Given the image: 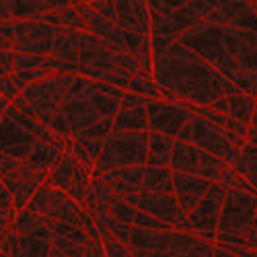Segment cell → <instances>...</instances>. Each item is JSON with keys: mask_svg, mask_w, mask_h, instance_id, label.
<instances>
[{"mask_svg": "<svg viewBox=\"0 0 257 257\" xmlns=\"http://www.w3.org/2000/svg\"><path fill=\"white\" fill-rule=\"evenodd\" d=\"M153 76L161 99L169 103L210 107L224 95L239 93L232 82L179 41H171L165 50L153 52Z\"/></svg>", "mask_w": 257, "mask_h": 257, "instance_id": "6da1fadb", "label": "cell"}, {"mask_svg": "<svg viewBox=\"0 0 257 257\" xmlns=\"http://www.w3.org/2000/svg\"><path fill=\"white\" fill-rule=\"evenodd\" d=\"M74 76L76 74H58L46 80H39L35 84H29L27 89H23L17 95V99L11 105L23 115L33 117L46 127H50L60 138H68L70 130L66 117L62 113V101Z\"/></svg>", "mask_w": 257, "mask_h": 257, "instance_id": "7a4b0ae2", "label": "cell"}, {"mask_svg": "<svg viewBox=\"0 0 257 257\" xmlns=\"http://www.w3.org/2000/svg\"><path fill=\"white\" fill-rule=\"evenodd\" d=\"M138 72V58L132 54H117L107 48L103 39L84 31L80 39L78 76L101 80L119 91H127Z\"/></svg>", "mask_w": 257, "mask_h": 257, "instance_id": "3957f363", "label": "cell"}, {"mask_svg": "<svg viewBox=\"0 0 257 257\" xmlns=\"http://www.w3.org/2000/svg\"><path fill=\"white\" fill-rule=\"evenodd\" d=\"M62 138L50 127L17 111L13 105L7 107L5 117L0 121V153L27 163L37 142H60Z\"/></svg>", "mask_w": 257, "mask_h": 257, "instance_id": "277c9868", "label": "cell"}, {"mask_svg": "<svg viewBox=\"0 0 257 257\" xmlns=\"http://www.w3.org/2000/svg\"><path fill=\"white\" fill-rule=\"evenodd\" d=\"M255 218H257V194H247V191L241 189H226L214 247L247 249L245 234L253 226Z\"/></svg>", "mask_w": 257, "mask_h": 257, "instance_id": "5b68a950", "label": "cell"}, {"mask_svg": "<svg viewBox=\"0 0 257 257\" xmlns=\"http://www.w3.org/2000/svg\"><path fill=\"white\" fill-rule=\"evenodd\" d=\"M177 41L189 52L200 56L204 62H208L210 66L218 74H222L228 82H234L239 78V74H241L239 66L224 44V27L212 25L204 21L198 27L185 31Z\"/></svg>", "mask_w": 257, "mask_h": 257, "instance_id": "8992f818", "label": "cell"}, {"mask_svg": "<svg viewBox=\"0 0 257 257\" xmlns=\"http://www.w3.org/2000/svg\"><path fill=\"white\" fill-rule=\"evenodd\" d=\"M204 239L181 230H148L132 226L125 237V247L134 257H177L202 245Z\"/></svg>", "mask_w": 257, "mask_h": 257, "instance_id": "52a82bcc", "label": "cell"}, {"mask_svg": "<svg viewBox=\"0 0 257 257\" xmlns=\"http://www.w3.org/2000/svg\"><path fill=\"white\" fill-rule=\"evenodd\" d=\"M3 251L11 257H50L52 230L48 218L23 210L17 216Z\"/></svg>", "mask_w": 257, "mask_h": 257, "instance_id": "ba28073f", "label": "cell"}, {"mask_svg": "<svg viewBox=\"0 0 257 257\" xmlns=\"http://www.w3.org/2000/svg\"><path fill=\"white\" fill-rule=\"evenodd\" d=\"M27 210L41 214V216H46L50 220L78 226L87 232L91 239H101V234L95 226V220L87 214V210H84L80 204H76L68 194H64L60 189H54L46 183L37 189V194L29 202Z\"/></svg>", "mask_w": 257, "mask_h": 257, "instance_id": "9c48e42d", "label": "cell"}, {"mask_svg": "<svg viewBox=\"0 0 257 257\" xmlns=\"http://www.w3.org/2000/svg\"><path fill=\"white\" fill-rule=\"evenodd\" d=\"M148 134L151 132H125V134L111 132L103 144V151L93 169V175L109 173V171H115V169L146 167Z\"/></svg>", "mask_w": 257, "mask_h": 257, "instance_id": "30bf717a", "label": "cell"}, {"mask_svg": "<svg viewBox=\"0 0 257 257\" xmlns=\"http://www.w3.org/2000/svg\"><path fill=\"white\" fill-rule=\"evenodd\" d=\"M177 140L194 144L200 148V151L218 157L228 165H232L237 161L241 148L245 144V140L237 138L230 132H224L216 123H212L204 117H198V115H194L185 123V127L179 132Z\"/></svg>", "mask_w": 257, "mask_h": 257, "instance_id": "8fae6325", "label": "cell"}, {"mask_svg": "<svg viewBox=\"0 0 257 257\" xmlns=\"http://www.w3.org/2000/svg\"><path fill=\"white\" fill-rule=\"evenodd\" d=\"M62 29L39 23V21H9L0 23V33H3L13 46L15 54H27V56H52L54 41Z\"/></svg>", "mask_w": 257, "mask_h": 257, "instance_id": "7c38bea8", "label": "cell"}, {"mask_svg": "<svg viewBox=\"0 0 257 257\" xmlns=\"http://www.w3.org/2000/svg\"><path fill=\"white\" fill-rule=\"evenodd\" d=\"M46 179L48 173H44V171H33L25 163L0 153V181L11 191L19 214L27 210L29 202L37 194V189L46 183Z\"/></svg>", "mask_w": 257, "mask_h": 257, "instance_id": "4fadbf2b", "label": "cell"}, {"mask_svg": "<svg viewBox=\"0 0 257 257\" xmlns=\"http://www.w3.org/2000/svg\"><path fill=\"white\" fill-rule=\"evenodd\" d=\"M226 165L228 163H224L222 159L200 151L194 144L175 140L169 169L173 171V173H185V175H194V177L208 179L212 183H218Z\"/></svg>", "mask_w": 257, "mask_h": 257, "instance_id": "5bb4252c", "label": "cell"}, {"mask_svg": "<svg viewBox=\"0 0 257 257\" xmlns=\"http://www.w3.org/2000/svg\"><path fill=\"white\" fill-rule=\"evenodd\" d=\"M224 198H226V189L214 183L212 189L206 194V198L187 214L191 232L198 234L200 239H204L210 245L216 243L218 220H220V212L224 206Z\"/></svg>", "mask_w": 257, "mask_h": 257, "instance_id": "9a60e30c", "label": "cell"}, {"mask_svg": "<svg viewBox=\"0 0 257 257\" xmlns=\"http://www.w3.org/2000/svg\"><path fill=\"white\" fill-rule=\"evenodd\" d=\"M125 204L134 206L136 210L148 214L153 218H159L167 224H171L175 230H181V232H191V226H189V220L183 214V210L179 208L175 196H159V194H148V191H142L138 196H130L123 200ZM194 234V232H191Z\"/></svg>", "mask_w": 257, "mask_h": 257, "instance_id": "2e32d148", "label": "cell"}, {"mask_svg": "<svg viewBox=\"0 0 257 257\" xmlns=\"http://www.w3.org/2000/svg\"><path fill=\"white\" fill-rule=\"evenodd\" d=\"M146 115H148V130L175 138L185 127V123L194 117L185 107L169 101H146Z\"/></svg>", "mask_w": 257, "mask_h": 257, "instance_id": "e0dca14e", "label": "cell"}, {"mask_svg": "<svg viewBox=\"0 0 257 257\" xmlns=\"http://www.w3.org/2000/svg\"><path fill=\"white\" fill-rule=\"evenodd\" d=\"M206 23L257 33V15L251 3H216L214 11L206 17Z\"/></svg>", "mask_w": 257, "mask_h": 257, "instance_id": "ac0fdd59", "label": "cell"}, {"mask_svg": "<svg viewBox=\"0 0 257 257\" xmlns=\"http://www.w3.org/2000/svg\"><path fill=\"white\" fill-rule=\"evenodd\" d=\"M99 87H101V80H99ZM99 87H97V91H99ZM93 95L80 97V99H64L62 101V113H64V117H66L68 130H70L68 138H76L84 130H89V127H93L95 123L105 119L101 115V111L97 109V105L93 101Z\"/></svg>", "mask_w": 257, "mask_h": 257, "instance_id": "d6986e66", "label": "cell"}, {"mask_svg": "<svg viewBox=\"0 0 257 257\" xmlns=\"http://www.w3.org/2000/svg\"><path fill=\"white\" fill-rule=\"evenodd\" d=\"M224 44L239 66V72L257 74V33L224 27Z\"/></svg>", "mask_w": 257, "mask_h": 257, "instance_id": "ffe728a7", "label": "cell"}, {"mask_svg": "<svg viewBox=\"0 0 257 257\" xmlns=\"http://www.w3.org/2000/svg\"><path fill=\"white\" fill-rule=\"evenodd\" d=\"M115 25L127 33L151 37L153 23L148 3H125V0L115 3Z\"/></svg>", "mask_w": 257, "mask_h": 257, "instance_id": "44dd1931", "label": "cell"}, {"mask_svg": "<svg viewBox=\"0 0 257 257\" xmlns=\"http://www.w3.org/2000/svg\"><path fill=\"white\" fill-rule=\"evenodd\" d=\"M144 173H146V167H130V169H115V171H109V173H101L95 177H99L105 185H109V189L117 198L125 200L130 196L142 194Z\"/></svg>", "mask_w": 257, "mask_h": 257, "instance_id": "7402d4cb", "label": "cell"}, {"mask_svg": "<svg viewBox=\"0 0 257 257\" xmlns=\"http://www.w3.org/2000/svg\"><path fill=\"white\" fill-rule=\"evenodd\" d=\"M173 185H175V200L179 204V208L183 210V214H187L194 210L212 189V181L202 179V177H194V175H185V173H175L173 175Z\"/></svg>", "mask_w": 257, "mask_h": 257, "instance_id": "603a6c76", "label": "cell"}, {"mask_svg": "<svg viewBox=\"0 0 257 257\" xmlns=\"http://www.w3.org/2000/svg\"><path fill=\"white\" fill-rule=\"evenodd\" d=\"M78 165H80V161L74 155L64 153L62 159L58 161V165L48 173L46 185H50L54 189H60V191H64V194H68V189H70V185L74 181V175L78 171Z\"/></svg>", "mask_w": 257, "mask_h": 257, "instance_id": "cb8c5ba5", "label": "cell"}, {"mask_svg": "<svg viewBox=\"0 0 257 257\" xmlns=\"http://www.w3.org/2000/svg\"><path fill=\"white\" fill-rule=\"evenodd\" d=\"M173 146H175V138L151 132L148 134V161H146V167L167 169L171 165Z\"/></svg>", "mask_w": 257, "mask_h": 257, "instance_id": "d4e9b609", "label": "cell"}, {"mask_svg": "<svg viewBox=\"0 0 257 257\" xmlns=\"http://www.w3.org/2000/svg\"><path fill=\"white\" fill-rule=\"evenodd\" d=\"M113 134H125V132H151L148 130V115L146 105L144 107H132L125 109L119 107V111L113 119Z\"/></svg>", "mask_w": 257, "mask_h": 257, "instance_id": "484cf974", "label": "cell"}, {"mask_svg": "<svg viewBox=\"0 0 257 257\" xmlns=\"http://www.w3.org/2000/svg\"><path fill=\"white\" fill-rule=\"evenodd\" d=\"M80 39H82V33H80V31L62 29L60 35H58L56 41H54L52 58H58V60H64V62L78 64V56H80Z\"/></svg>", "mask_w": 257, "mask_h": 257, "instance_id": "4316f807", "label": "cell"}, {"mask_svg": "<svg viewBox=\"0 0 257 257\" xmlns=\"http://www.w3.org/2000/svg\"><path fill=\"white\" fill-rule=\"evenodd\" d=\"M173 171L167 169H155L146 167L144 173V189L148 194H159V196H175V185H173Z\"/></svg>", "mask_w": 257, "mask_h": 257, "instance_id": "83f0119b", "label": "cell"}, {"mask_svg": "<svg viewBox=\"0 0 257 257\" xmlns=\"http://www.w3.org/2000/svg\"><path fill=\"white\" fill-rule=\"evenodd\" d=\"M17 216H19V212L15 208L11 191L3 185V181H0V251H3V247L9 239L11 228L17 220Z\"/></svg>", "mask_w": 257, "mask_h": 257, "instance_id": "f1b7e54d", "label": "cell"}, {"mask_svg": "<svg viewBox=\"0 0 257 257\" xmlns=\"http://www.w3.org/2000/svg\"><path fill=\"white\" fill-rule=\"evenodd\" d=\"M226 105H228V113H226L228 117L237 119V121H241L245 125L251 123L253 113H255V107H257L255 97L245 95V93L239 91L234 95H226Z\"/></svg>", "mask_w": 257, "mask_h": 257, "instance_id": "f546056e", "label": "cell"}, {"mask_svg": "<svg viewBox=\"0 0 257 257\" xmlns=\"http://www.w3.org/2000/svg\"><path fill=\"white\" fill-rule=\"evenodd\" d=\"M230 167L257 189V146H253L251 142L245 140L237 161H234Z\"/></svg>", "mask_w": 257, "mask_h": 257, "instance_id": "4dcf8cb0", "label": "cell"}, {"mask_svg": "<svg viewBox=\"0 0 257 257\" xmlns=\"http://www.w3.org/2000/svg\"><path fill=\"white\" fill-rule=\"evenodd\" d=\"M127 91L134 93V95L144 97L146 101H163L161 99V91H159L157 82H155V76L144 74L140 70L134 74V78L130 82V87H127Z\"/></svg>", "mask_w": 257, "mask_h": 257, "instance_id": "1f68e13d", "label": "cell"}, {"mask_svg": "<svg viewBox=\"0 0 257 257\" xmlns=\"http://www.w3.org/2000/svg\"><path fill=\"white\" fill-rule=\"evenodd\" d=\"M136 214H138V210L134 208V206H130V204H125L121 198H113V202H111V210H109V216H111V220H115V222H119V224H125V226H134V218H136Z\"/></svg>", "mask_w": 257, "mask_h": 257, "instance_id": "d6a6232c", "label": "cell"}, {"mask_svg": "<svg viewBox=\"0 0 257 257\" xmlns=\"http://www.w3.org/2000/svg\"><path fill=\"white\" fill-rule=\"evenodd\" d=\"M146 105V99L140 97V95H134L130 91H125L123 97H121V105L119 107H125V109H132V107H144Z\"/></svg>", "mask_w": 257, "mask_h": 257, "instance_id": "836d02e7", "label": "cell"}, {"mask_svg": "<svg viewBox=\"0 0 257 257\" xmlns=\"http://www.w3.org/2000/svg\"><path fill=\"white\" fill-rule=\"evenodd\" d=\"M214 249V245H210V243H202V245H198L196 249H189V251H185V253H181V255H177V257H204L208 251H212Z\"/></svg>", "mask_w": 257, "mask_h": 257, "instance_id": "e575fe53", "label": "cell"}, {"mask_svg": "<svg viewBox=\"0 0 257 257\" xmlns=\"http://www.w3.org/2000/svg\"><path fill=\"white\" fill-rule=\"evenodd\" d=\"M245 243H247V249H257V218L249 228V232L245 234Z\"/></svg>", "mask_w": 257, "mask_h": 257, "instance_id": "d590c367", "label": "cell"}, {"mask_svg": "<svg viewBox=\"0 0 257 257\" xmlns=\"http://www.w3.org/2000/svg\"><path fill=\"white\" fill-rule=\"evenodd\" d=\"M232 255H237V257H257V249H241V247H228L224 249Z\"/></svg>", "mask_w": 257, "mask_h": 257, "instance_id": "8d00e7d4", "label": "cell"}, {"mask_svg": "<svg viewBox=\"0 0 257 257\" xmlns=\"http://www.w3.org/2000/svg\"><path fill=\"white\" fill-rule=\"evenodd\" d=\"M0 52H13V46H11V41L0 33Z\"/></svg>", "mask_w": 257, "mask_h": 257, "instance_id": "74e56055", "label": "cell"}, {"mask_svg": "<svg viewBox=\"0 0 257 257\" xmlns=\"http://www.w3.org/2000/svg\"><path fill=\"white\" fill-rule=\"evenodd\" d=\"M214 257H237V255H232V253H228L220 247H214Z\"/></svg>", "mask_w": 257, "mask_h": 257, "instance_id": "f35d334b", "label": "cell"}, {"mask_svg": "<svg viewBox=\"0 0 257 257\" xmlns=\"http://www.w3.org/2000/svg\"><path fill=\"white\" fill-rule=\"evenodd\" d=\"M247 142H251L253 146H257V132L253 130V127H249V132H247Z\"/></svg>", "mask_w": 257, "mask_h": 257, "instance_id": "ab89813d", "label": "cell"}, {"mask_svg": "<svg viewBox=\"0 0 257 257\" xmlns=\"http://www.w3.org/2000/svg\"><path fill=\"white\" fill-rule=\"evenodd\" d=\"M11 103L7 101V99H0V121H3V117H5V111H7V107H9Z\"/></svg>", "mask_w": 257, "mask_h": 257, "instance_id": "60d3db41", "label": "cell"}, {"mask_svg": "<svg viewBox=\"0 0 257 257\" xmlns=\"http://www.w3.org/2000/svg\"><path fill=\"white\" fill-rule=\"evenodd\" d=\"M249 127H253V130L257 132V107H255V113H253V119H251V123H249Z\"/></svg>", "mask_w": 257, "mask_h": 257, "instance_id": "b9f144b4", "label": "cell"}, {"mask_svg": "<svg viewBox=\"0 0 257 257\" xmlns=\"http://www.w3.org/2000/svg\"><path fill=\"white\" fill-rule=\"evenodd\" d=\"M251 7H253V11H255V15H257V3H251Z\"/></svg>", "mask_w": 257, "mask_h": 257, "instance_id": "7bdbcfd3", "label": "cell"}, {"mask_svg": "<svg viewBox=\"0 0 257 257\" xmlns=\"http://www.w3.org/2000/svg\"><path fill=\"white\" fill-rule=\"evenodd\" d=\"M255 103H257V95H255Z\"/></svg>", "mask_w": 257, "mask_h": 257, "instance_id": "ee69618b", "label": "cell"}, {"mask_svg": "<svg viewBox=\"0 0 257 257\" xmlns=\"http://www.w3.org/2000/svg\"><path fill=\"white\" fill-rule=\"evenodd\" d=\"M0 99H5V97H3V95H0Z\"/></svg>", "mask_w": 257, "mask_h": 257, "instance_id": "f6af8a7d", "label": "cell"}]
</instances>
